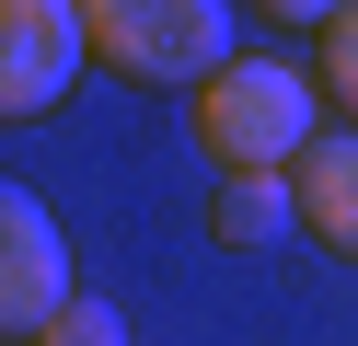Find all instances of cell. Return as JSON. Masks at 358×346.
<instances>
[{"mask_svg":"<svg viewBox=\"0 0 358 346\" xmlns=\"http://www.w3.org/2000/svg\"><path fill=\"white\" fill-rule=\"evenodd\" d=\"M255 12H266V23H289V35H324L347 0H255Z\"/></svg>","mask_w":358,"mask_h":346,"instance_id":"cell-9","label":"cell"},{"mask_svg":"<svg viewBox=\"0 0 358 346\" xmlns=\"http://www.w3.org/2000/svg\"><path fill=\"white\" fill-rule=\"evenodd\" d=\"M289 196H301V231H312V243L358 266V127L312 138V150L289 161Z\"/></svg>","mask_w":358,"mask_h":346,"instance_id":"cell-5","label":"cell"},{"mask_svg":"<svg viewBox=\"0 0 358 346\" xmlns=\"http://www.w3.org/2000/svg\"><path fill=\"white\" fill-rule=\"evenodd\" d=\"M196 138H208L220 173H289V161L324 138V104H312L301 69H278V58H231V69H208V81H196Z\"/></svg>","mask_w":358,"mask_h":346,"instance_id":"cell-1","label":"cell"},{"mask_svg":"<svg viewBox=\"0 0 358 346\" xmlns=\"http://www.w3.org/2000/svg\"><path fill=\"white\" fill-rule=\"evenodd\" d=\"M70 312V243H58L47 196H24V185L0 173V335H47V323Z\"/></svg>","mask_w":358,"mask_h":346,"instance_id":"cell-3","label":"cell"},{"mask_svg":"<svg viewBox=\"0 0 358 346\" xmlns=\"http://www.w3.org/2000/svg\"><path fill=\"white\" fill-rule=\"evenodd\" d=\"M324 92L347 104V127H358V0H347V12L324 23Z\"/></svg>","mask_w":358,"mask_h":346,"instance_id":"cell-8","label":"cell"},{"mask_svg":"<svg viewBox=\"0 0 358 346\" xmlns=\"http://www.w3.org/2000/svg\"><path fill=\"white\" fill-rule=\"evenodd\" d=\"M81 0H0V127L47 115L58 92L81 81Z\"/></svg>","mask_w":358,"mask_h":346,"instance_id":"cell-4","label":"cell"},{"mask_svg":"<svg viewBox=\"0 0 358 346\" xmlns=\"http://www.w3.org/2000/svg\"><path fill=\"white\" fill-rule=\"evenodd\" d=\"M289 231H301V196H289V173H220V196H208V243L266 254V243H289Z\"/></svg>","mask_w":358,"mask_h":346,"instance_id":"cell-6","label":"cell"},{"mask_svg":"<svg viewBox=\"0 0 358 346\" xmlns=\"http://www.w3.org/2000/svg\"><path fill=\"white\" fill-rule=\"evenodd\" d=\"M35 346H127V323H116V300H81V289H70V312H58Z\"/></svg>","mask_w":358,"mask_h":346,"instance_id":"cell-7","label":"cell"},{"mask_svg":"<svg viewBox=\"0 0 358 346\" xmlns=\"http://www.w3.org/2000/svg\"><path fill=\"white\" fill-rule=\"evenodd\" d=\"M81 46L139 92H196L208 69H231V0H81Z\"/></svg>","mask_w":358,"mask_h":346,"instance_id":"cell-2","label":"cell"}]
</instances>
